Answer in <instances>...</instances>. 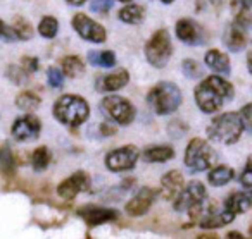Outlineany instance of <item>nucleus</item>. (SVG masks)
<instances>
[{"instance_id": "nucleus-1", "label": "nucleus", "mask_w": 252, "mask_h": 239, "mask_svg": "<svg viewBox=\"0 0 252 239\" xmlns=\"http://www.w3.org/2000/svg\"><path fill=\"white\" fill-rule=\"evenodd\" d=\"M233 95V86L226 80L214 74V76H207L206 80L197 84L195 104L202 112L213 114V112L220 110L226 102H230Z\"/></svg>"}, {"instance_id": "nucleus-2", "label": "nucleus", "mask_w": 252, "mask_h": 239, "mask_svg": "<svg viewBox=\"0 0 252 239\" xmlns=\"http://www.w3.org/2000/svg\"><path fill=\"white\" fill-rule=\"evenodd\" d=\"M54 117L64 126L69 128H76L81 126L90 115V107H88L87 100L78 95H63L56 100L54 104Z\"/></svg>"}, {"instance_id": "nucleus-3", "label": "nucleus", "mask_w": 252, "mask_h": 239, "mask_svg": "<svg viewBox=\"0 0 252 239\" xmlns=\"http://www.w3.org/2000/svg\"><path fill=\"white\" fill-rule=\"evenodd\" d=\"M244 133V122L240 114L237 112H224L211 121L207 126V136L209 139L221 145H233L240 139Z\"/></svg>"}, {"instance_id": "nucleus-4", "label": "nucleus", "mask_w": 252, "mask_h": 239, "mask_svg": "<svg viewBox=\"0 0 252 239\" xmlns=\"http://www.w3.org/2000/svg\"><path fill=\"white\" fill-rule=\"evenodd\" d=\"M182 90L171 81H161L151 88L147 95V104L159 115H169L182 105Z\"/></svg>"}, {"instance_id": "nucleus-5", "label": "nucleus", "mask_w": 252, "mask_h": 239, "mask_svg": "<svg viewBox=\"0 0 252 239\" xmlns=\"http://www.w3.org/2000/svg\"><path fill=\"white\" fill-rule=\"evenodd\" d=\"M173 53L171 38L168 29H158L145 45V59L156 69H162L169 62Z\"/></svg>"}, {"instance_id": "nucleus-6", "label": "nucleus", "mask_w": 252, "mask_h": 239, "mask_svg": "<svg viewBox=\"0 0 252 239\" xmlns=\"http://www.w3.org/2000/svg\"><path fill=\"white\" fill-rule=\"evenodd\" d=\"M216 155H214L213 148L209 143L204 141L200 138H193L192 141L187 145L185 150V165L192 172H204L213 167Z\"/></svg>"}, {"instance_id": "nucleus-7", "label": "nucleus", "mask_w": 252, "mask_h": 239, "mask_svg": "<svg viewBox=\"0 0 252 239\" xmlns=\"http://www.w3.org/2000/svg\"><path fill=\"white\" fill-rule=\"evenodd\" d=\"M102 110L109 115L114 122L121 126H130L135 119V107L130 100H126L118 95H109L102 100Z\"/></svg>"}, {"instance_id": "nucleus-8", "label": "nucleus", "mask_w": 252, "mask_h": 239, "mask_svg": "<svg viewBox=\"0 0 252 239\" xmlns=\"http://www.w3.org/2000/svg\"><path fill=\"white\" fill-rule=\"evenodd\" d=\"M105 167L111 172H125L131 170L138 162V148L133 145H126L121 148H116L105 155Z\"/></svg>"}, {"instance_id": "nucleus-9", "label": "nucleus", "mask_w": 252, "mask_h": 239, "mask_svg": "<svg viewBox=\"0 0 252 239\" xmlns=\"http://www.w3.org/2000/svg\"><path fill=\"white\" fill-rule=\"evenodd\" d=\"M207 198L206 194V187L200 181H190L183 191L175 198L173 201V208L176 212H190L193 207H197L199 203H202L204 200Z\"/></svg>"}, {"instance_id": "nucleus-10", "label": "nucleus", "mask_w": 252, "mask_h": 239, "mask_svg": "<svg viewBox=\"0 0 252 239\" xmlns=\"http://www.w3.org/2000/svg\"><path fill=\"white\" fill-rule=\"evenodd\" d=\"M73 28L81 38L87 40V42H92V43L105 42V36H107L104 26H100L97 21L88 18V16L83 14V12H78V14L73 18Z\"/></svg>"}, {"instance_id": "nucleus-11", "label": "nucleus", "mask_w": 252, "mask_h": 239, "mask_svg": "<svg viewBox=\"0 0 252 239\" xmlns=\"http://www.w3.org/2000/svg\"><path fill=\"white\" fill-rule=\"evenodd\" d=\"M40 131H42V122H40L38 117H35L32 114L18 117L11 128L12 136L19 143L33 141V139H36L40 136Z\"/></svg>"}, {"instance_id": "nucleus-12", "label": "nucleus", "mask_w": 252, "mask_h": 239, "mask_svg": "<svg viewBox=\"0 0 252 239\" xmlns=\"http://www.w3.org/2000/svg\"><path fill=\"white\" fill-rule=\"evenodd\" d=\"M90 176H88L85 170H78L73 176H69L67 179H64L63 183L57 186V194L64 200H73L76 198L80 193L90 189Z\"/></svg>"}, {"instance_id": "nucleus-13", "label": "nucleus", "mask_w": 252, "mask_h": 239, "mask_svg": "<svg viewBox=\"0 0 252 239\" xmlns=\"http://www.w3.org/2000/svg\"><path fill=\"white\" fill-rule=\"evenodd\" d=\"M158 198V189L154 187H142L128 203H126V213L131 217H142L145 215Z\"/></svg>"}, {"instance_id": "nucleus-14", "label": "nucleus", "mask_w": 252, "mask_h": 239, "mask_svg": "<svg viewBox=\"0 0 252 239\" xmlns=\"http://www.w3.org/2000/svg\"><path fill=\"white\" fill-rule=\"evenodd\" d=\"M78 215L87 222L88 225H102L107 222H114L119 218V212L114 208L95 207V205H85L78 210Z\"/></svg>"}, {"instance_id": "nucleus-15", "label": "nucleus", "mask_w": 252, "mask_h": 239, "mask_svg": "<svg viewBox=\"0 0 252 239\" xmlns=\"http://www.w3.org/2000/svg\"><path fill=\"white\" fill-rule=\"evenodd\" d=\"M176 36L178 40H182L187 45H202L206 43V35H204V29L200 28V25H197L192 19H180L176 23Z\"/></svg>"}, {"instance_id": "nucleus-16", "label": "nucleus", "mask_w": 252, "mask_h": 239, "mask_svg": "<svg viewBox=\"0 0 252 239\" xmlns=\"http://www.w3.org/2000/svg\"><path fill=\"white\" fill-rule=\"evenodd\" d=\"M252 208V187L247 191H237L231 193L230 196L224 200V210L233 213L237 217L238 213H245Z\"/></svg>"}, {"instance_id": "nucleus-17", "label": "nucleus", "mask_w": 252, "mask_h": 239, "mask_svg": "<svg viewBox=\"0 0 252 239\" xmlns=\"http://www.w3.org/2000/svg\"><path fill=\"white\" fill-rule=\"evenodd\" d=\"M130 81V73L126 69H118L114 73L107 74V76H100L97 81V90L98 91H118L125 88Z\"/></svg>"}, {"instance_id": "nucleus-18", "label": "nucleus", "mask_w": 252, "mask_h": 239, "mask_svg": "<svg viewBox=\"0 0 252 239\" xmlns=\"http://www.w3.org/2000/svg\"><path fill=\"white\" fill-rule=\"evenodd\" d=\"M161 186H162V194H164L166 200H173L178 196L180 193L185 187V179H183L182 172L180 170H169L162 176L161 179Z\"/></svg>"}, {"instance_id": "nucleus-19", "label": "nucleus", "mask_w": 252, "mask_h": 239, "mask_svg": "<svg viewBox=\"0 0 252 239\" xmlns=\"http://www.w3.org/2000/svg\"><path fill=\"white\" fill-rule=\"evenodd\" d=\"M223 43L226 45L228 50L231 52H240V50L245 49L247 45V36H245V29L240 28L237 23L230 25L224 31V36H223Z\"/></svg>"}, {"instance_id": "nucleus-20", "label": "nucleus", "mask_w": 252, "mask_h": 239, "mask_svg": "<svg viewBox=\"0 0 252 239\" xmlns=\"http://www.w3.org/2000/svg\"><path fill=\"white\" fill-rule=\"evenodd\" d=\"M204 62L209 67L211 71H214L220 76H228L230 74V59H228L226 53H223L221 50H209L206 52V57H204Z\"/></svg>"}, {"instance_id": "nucleus-21", "label": "nucleus", "mask_w": 252, "mask_h": 239, "mask_svg": "<svg viewBox=\"0 0 252 239\" xmlns=\"http://www.w3.org/2000/svg\"><path fill=\"white\" fill-rule=\"evenodd\" d=\"M235 220V215L230 213L228 210H213L211 213H207L202 220L199 222V225L202 229H220L224 225L231 224Z\"/></svg>"}, {"instance_id": "nucleus-22", "label": "nucleus", "mask_w": 252, "mask_h": 239, "mask_svg": "<svg viewBox=\"0 0 252 239\" xmlns=\"http://www.w3.org/2000/svg\"><path fill=\"white\" fill-rule=\"evenodd\" d=\"M175 157V150L168 145H156V146H149L144 152V160L151 163H161V162H168Z\"/></svg>"}, {"instance_id": "nucleus-23", "label": "nucleus", "mask_w": 252, "mask_h": 239, "mask_svg": "<svg viewBox=\"0 0 252 239\" xmlns=\"http://www.w3.org/2000/svg\"><path fill=\"white\" fill-rule=\"evenodd\" d=\"M235 177V170L231 167L226 165H216L209 170V176H207V181H209L211 186L214 187H221L226 186L231 179Z\"/></svg>"}, {"instance_id": "nucleus-24", "label": "nucleus", "mask_w": 252, "mask_h": 239, "mask_svg": "<svg viewBox=\"0 0 252 239\" xmlns=\"http://www.w3.org/2000/svg\"><path fill=\"white\" fill-rule=\"evenodd\" d=\"M88 62L95 67H114L116 55L112 50H90Z\"/></svg>"}, {"instance_id": "nucleus-25", "label": "nucleus", "mask_w": 252, "mask_h": 239, "mask_svg": "<svg viewBox=\"0 0 252 239\" xmlns=\"http://www.w3.org/2000/svg\"><path fill=\"white\" fill-rule=\"evenodd\" d=\"M145 18V9L138 4H130L119 11V19L128 25H138Z\"/></svg>"}, {"instance_id": "nucleus-26", "label": "nucleus", "mask_w": 252, "mask_h": 239, "mask_svg": "<svg viewBox=\"0 0 252 239\" xmlns=\"http://www.w3.org/2000/svg\"><path fill=\"white\" fill-rule=\"evenodd\" d=\"M40 104H42V98L36 93H33V91H21V93L16 97V107H18L19 110L33 112L40 107Z\"/></svg>"}, {"instance_id": "nucleus-27", "label": "nucleus", "mask_w": 252, "mask_h": 239, "mask_svg": "<svg viewBox=\"0 0 252 239\" xmlns=\"http://www.w3.org/2000/svg\"><path fill=\"white\" fill-rule=\"evenodd\" d=\"M63 73L67 78H80L85 73V64L78 55H67L63 59Z\"/></svg>"}, {"instance_id": "nucleus-28", "label": "nucleus", "mask_w": 252, "mask_h": 239, "mask_svg": "<svg viewBox=\"0 0 252 239\" xmlns=\"http://www.w3.org/2000/svg\"><path fill=\"white\" fill-rule=\"evenodd\" d=\"M52 160V153L47 146H38L32 155V163L35 170H45Z\"/></svg>"}, {"instance_id": "nucleus-29", "label": "nucleus", "mask_w": 252, "mask_h": 239, "mask_svg": "<svg viewBox=\"0 0 252 239\" xmlns=\"http://www.w3.org/2000/svg\"><path fill=\"white\" fill-rule=\"evenodd\" d=\"M12 29L16 31V36H18V40H32L33 38V28L32 25H30V21H26L25 18H21V16H16L14 19H12Z\"/></svg>"}, {"instance_id": "nucleus-30", "label": "nucleus", "mask_w": 252, "mask_h": 239, "mask_svg": "<svg viewBox=\"0 0 252 239\" xmlns=\"http://www.w3.org/2000/svg\"><path fill=\"white\" fill-rule=\"evenodd\" d=\"M0 169H2V172H4L5 176H12V174H14L16 160L7 145H4V148L0 150Z\"/></svg>"}, {"instance_id": "nucleus-31", "label": "nucleus", "mask_w": 252, "mask_h": 239, "mask_svg": "<svg viewBox=\"0 0 252 239\" xmlns=\"http://www.w3.org/2000/svg\"><path fill=\"white\" fill-rule=\"evenodd\" d=\"M38 31H40V35L45 36V38H54V36L57 35V31H59V21H57L56 18H52V16H45V18L40 21Z\"/></svg>"}, {"instance_id": "nucleus-32", "label": "nucleus", "mask_w": 252, "mask_h": 239, "mask_svg": "<svg viewBox=\"0 0 252 239\" xmlns=\"http://www.w3.org/2000/svg\"><path fill=\"white\" fill-rule=\"evenodd\" d=\"M182 69H183V74H185L187 78H190V80H199V78H202V74H204L200 64L197 62V60H193V59H185V60H183Z\"/></svg>"}, {"instance_id": "nucleus-33", "label": "nucleus", "mask_w": 252, "mask_h": 239, "mask_svg": "<svg viewBox=\"0 0 252 239\" xmlns=\"http://www.w3.org/2000/svg\"><path fill=\"white\" fill-rule=\"evenodd\" d=\"M30 73H26L23 67L19 66H9L7 67V78L14 84H26L30 81Z\"/></svg>"}, {"instance_id": "nucleus-34", "label": "nucleus", "mask_w": 252, "mask_h": 239, "mask_svg": "<svg viewBox=\"0 0 252 239\" xmlns=\"http://www.w3.org/2000/svg\"><path fill=\"white\" fill-rule=\"evenodd\" d=\"M47 80L52 88H61L64 84V73L59 67H49L47 69Z\"/></svg>"}, {"instance_id": "nucleus-35", "label": "nucleus", "mask_w": 252, "mask_h": 239, "mask_svg": "<svg viewBox=\"0 0 252 239\" xmlns=\"http://www.w3.org/2000/svg\"><path fill=\"white\" fill-rule=\"evenodd\" d=\"M238 181H240V184L245 187V189H251L252 187V155L247 159V163H245V167H244V170H242Z\"/></svg>"}, {"instance_id": "nucleus-36", "label": "nucleus", "mask_w": 252, "mask_h": 239, "mask_svg": "<svg viewBox=\"0 0 252 239\" xmlns=\"http://www.w3.org/2000/svg\"><path fill=\"white\" fill-rule=\"evenodd\" d=\"M0 40L4 42H18L16 31L12 29V26H9L4 19H0Z\"/></svg>"}, {"instance_id": "nucleus-37", "label": "nucleus", "mask_w": 252, "mask_h": 239, "mask_svg": "<svg viewBox=\"0 0 252 239\" xmlns=\"http://www.w3.org/2000/svg\"><path fill=\"white\" fill-rule=\"evenodd\" d=\"M112 7V0H92L90 4V9L95 12H98V14L105 16L109 11H111Z\"/></svg>"}, {"instance_id": "nucleus-38", "label": "nucleus", "mask_w": 252, "mask_h": 239, "mask_svg": "<svg viewBox=\"0 0 252 239\" xmlns=\"http://www.w3.org/2000/svg\"><path fill=\"white\" fill-rule=\"evenodd\" d=\"M237 18V25L240 26V28L244 29H252V9H249V11H244L242 14L235 16Z\"/></svg>"}, {"instance_id": "nucleus-39", "label": "nucleus", "mask_w": 252, "mask_h": 239, "mask_svg": "<svg viewBox=\"0 0 252 239\" xmlns=\"http://www.w3.org/2000/svg\"><path fill=\"white\" fill-rule=\"evenodd\" d=\"M21 67L26 71V73H35V71H38L40 67V62L36 57H23L21 59Z\"/></svg>"}, {"instance_id": "nucleus-40", "label": "nucleus", "mask_w": 252, "mask_h": 239, "mask_svg": "<svg viewBox=\"0 0 252 239\" xmlns=\"http://www.w3.org/2000/svg\"><path fill=\"white\" fill-rule=\"evenodd\" d=\"M240 117L244 122V128H247L252 133V104H247L244 108L240 110Z\"/></svg>"}, {"instance_id": "nucleus-41", "label": "nucleus", "mask_w": 252, "mask_h": 239, "mask_svg": "<svg viewBox=\"0 0 252 239\" xmlns=\"http://www.w3.org/2000/svg\"><path fill=\"white\" fill-rule=\"evenodd\" d=\"M100 131H102V136H112L116 134V128L111 126L109 122H102L100 124Z\"/></svg>"}, {"instance_id": "nucleus-42", "label": "nucleus", "mask_w": 252, "mask_h": 239, "mask_svg": "<svg viewBox=\"0 0 252 239\" xmlns=\"http://www.w3.org/2000/svg\"><path fill=\"white\" fill-rule=\"evenodd\" d=\"M195 239H220V236L214 234V232H204V234L197 236Z\"/></svg>"}, {"instance_id": "nucleus-43", "label": "nucleus", "mask_w": 252, "mask_h": 239, "mask_svg": "<svg viewBox=\"0 0 252 239\" xmlns=\"http://www.w3.org/2000/svg\"><path fill=\"white\" fill-rule=\"evenodd\" d=\"M226 239H249V238L242 236L240 232H237V231H231V232H228V234H226Z\"/></svg>"}, {"instance_id": "nucleus-44", "label": "nucleus", "mask_w": 252, "mask_h": 239, "mask_svg": "<svg viewBox=\"0 0 252 239\" xmlns=\"http://www.w3.org/2000/svg\"><path fill=\"white\" fill-rule=\"evenodd\" d=\"M247 67H249V73L252 74V50H249L247 53Z\"/></svg>"}, {"instance_id": "nucleus-45", "label": "nucleus", "mask_w": 252, "mask_h": 239, "mask_svg": "<svg viewBox=\"0 0 252 239\" xmlns=\"http://www.w3.org/2000/svg\"><path fill=\"white\" fill-rule=\"evenodd\" d=\"M67 4H71V5H81V4H85L87 0H66Z\"/></svg>"}, {"instance_id": "nucleus-46", "label": "nucleus", "mask_w": 252, "mask_h": 239, "mask_svg": "<svg viewBox=\"0 0 252 239\" xmlns=\"http://www.w3.org/2000/svg\"><path fill=\"white\" fill-rule=\"evenodd\" d=\"M211 2H213V4L216 5V7H220V5L223 4V0H211Z\"/></svg>"}, {"instance_id": "nucleus-47", "label": "nucleus", "mask_w": 252, "mask_h": 239, "mask_svg": "<svg viewBox=\"0 0 252 239\" xmlns=\"http://www.w3.org/2000/svg\"><path fill=\"white\" fill-rule=\"evenodd\" d=\"M162 4H171V2H175V0H161Z\"/></svg>"}, {"instance_id": "nucleus-48", "label": "nucleus", "mask_w": 252, "mask_h": 239, "mask_svg": "<svg viewBox=\"0 0 252 239\" xmlns=\"http://www.w3.org/2000/svg\"><path fill=\"white\" fill-rule=\"evenodd\" d=\"M249 234H251V238H252V224L249 225Z\"/></svg>"}, {"instance_id": "nucleus-49", "label": "nucleus", "mask_w": 252, "mask_h": 239, "mask_svg": "<svg viewBox=\"0 0 252 239\" xmlns=\"http://www.w3.org/2000/svg\"><path fill=\"white\" fill-rule=\"evenodd\" d=\"M245 2H247V4H249V5H251V7H252V0H245Z\"/></svg>"}, {"instance_id": "nucleus-50", "label": "nucleus", "mask_w": 252, "mask_h": 239, "mask_svg": "<svg viewBox=\"0 0 252 239\" xmlns=\"http://www.w3.org/2000/svg\"><path fill=\"white\" fill-rule=\"evenodd\" d=\"M119 2H131V0H119Z\"/></svg>"}]
</instances>
